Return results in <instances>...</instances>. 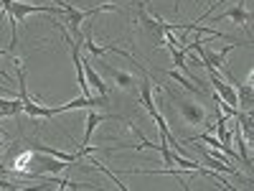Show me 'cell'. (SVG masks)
<instances>
[{
    "label": "cell",
    "instance_id": "cell-12",
    "mask_svg": "<svg viewBox=\"0 0 254 191\" xmlns=\"http://www.w3.org/2000/svg\"><path fill=\"white\" fill-rule=\"evenodd\" d=\"M221 3H226V0H214V5H211V8H208V10H206V13H203V15H201V18H198V20H206V18H208V15H211V10H214V8H216V5H221Z\"/></svg>",
    "mask_w": 254,
    "mask_h": 191
},
{
    "label": "cell",
    "instance_id": "cell-13",
    "mask_svg": "<svg viewBox=\"0 0 254 191\" xmlns=\"http://www.w3.org/2000/svg\"><path fill=\"white\" fill-rule=\"evenodd\" d=\"M0 158H3V135H0Z\"/></svg>",
    "mask_w": 254,
    "mask_h": 191
},
{
    "label": "cell",
    "instance_id": "cell-14",
    "mask_svg": "<svg viewBox=\"0 0 254 191\" xmlns=\"http://www.w3.org/2000/svg\"><path fill=\"white\" fill-rule=\"evenodd\" d=\"M178 5H181V0H176V10H178Z\"/></svg>",
    "mask_w": 254,
    "mask_h": 191
},
{
    "label": "cell",
    "instance_id": "cell-10",
    "mask_svg": "<svg viewBox=\"0 0 254 191\" xmlns=\"http://www.w3.org/2000/svg\"><path fill=\"white\" fill-rule=\"evenodd\" d=\"M168 77H171V79H176V82L181 84L183 90H188V92H193V95H198V97L203 95V90H201V87H196V84H190V82H183V77H181L178 72H168Z\"/></svg>",
    "mask_w": 254,
    "mask_h": 191
},
{
    "label": "cell",
    "instance_id": "cell-1",
    "mask_svg": "<svg viewBox=\"0 0 254 191\" xmlns=\"http://www.w3.org/2000/svg\"><path fill=\"white\" fill-rule=\"evenodd\" d=\"M0 8H3L10 23V51L18 44V20H26L31 13H54L64 18V8L59 5H31V3H20V0H0Z\"/></svg>",
    "mask_w": 254,
    "mask_h": 191
},
{
    "label": "cell",
    "instance_id": "cell-8",
    "mask_svg": "<svg viewBox=\"0 0 254 191\" xmlns=\"http://www.w3.org/2000/svg\"><path fill=\"white\" fill-rule=\"evenodd\" d=\"M224 18H231V20H234V23H239V26H247V23H249V13L244 10V5H237V8L226 10V13L219 15L216 20H224Z\"/></svg>",
    "mask_w": 254,
    "mask_h": 191
},
{
    "label": "cell",
    "instance_id": "cell-5",
    "mask_svg": "<svg viewBox=\"0 0 254 191\" xmlns=\"http://www.w3.org/2000/svg\"><path fill=\"white\" fill-rule=\"evenodd\" d=\"M104 69H107V74L115 79V84L120 90H125V92H132L135 90V84H137V79L130 74V72H120V69H115V67H107V64H102Z\"/></svg>",
    "mask_w": 254,
    "mask_h": 191
},
{
    "label": "cell",
    "instance_id": "cell-3",
    "mask_svg": "<svg viewBox=\"0 0 254 191\" xmlns=\"http://www.w3.org/2000/svg\"><path fill=\"white\" fill-rule=\"evenodd\" d=\"M33 161L38 163V171H36V176H38V179H44L46 174L66 171V168H71V166H74V163H69V161L54 158V156H49V153H36V151H33Z\"/></svg>",
    "mask_w": 254,
    "mask_h": 191
},
{
    "label": "cell",
    "instance_id": "cell-4",
    "mask_svg": "<svg viewBox=\"0 0 254 191\" xmlns=\"http://www.w3.org/2000/svg\"><path fill=\"white\" fill-rule=\"evenodd\" d=\"M140 104L145 107V112L155 117L158 115V107H155V102H153V84H150V77L145 74L142 69V82H140Z\"/></svg>",
    "mask_w": 254,
    "mask_h": 191
},
{
    "label": "cell",
    "instance_id": "cell-7",
    "mask_svg": "<svg viewBox=\"0 0 254 191\" xmlns=\"http://www.w3.org/2000/svg\"><path fill=\"white\" fill-rule=\"evenodd\" d=\"M104 120H107V115H99V112H94V110L87 112V130H84V138H81V148L89 145V140H92V135H94V130H97V125L104 122Z\"/></svg>",
    "mask_w": 254,
    "mask_h": 191
},
{
    "label": "cell",
    "instance_id": "cell-11",
    "mask_svg": "<svg viewBox=\"0 0 254 191\" xmlns=\"http://www.w3.org/2000/svg\"><path fill=\"white\" fill-rule=\"evenodd\" d=\"M231 143H237V151H239V156L244 158V163L252 168V161H249V153H247V145H244V140H242V130H237V135L231 138Z\"/></svg>",
    "mask_w": 254,
    "mask_h": 191
},
{
    "label": "cell",
    "instance_id": "cell-2",
    "mask_svg": "<svg viewBox=\"0 0 254 191\" xmlns=\"http://www.w3.org/2000/svg\"><path fill=\"white\" fill-rule=\"evenodd\" d=\"M171 97H173L176 110L183 115V122H186V125H201V122L206 120V110L201 107V104L190 102V99H186V97H176V95H171Z\"/></svg>",
    "mask_w": 254,
    "mask_h": 191
},
{
    "label": "cell",
    "instance_id": "cell-9",
    "mask_svg": "<svg viewBox=\"0 0 254 191\" xmlns=\"http://www.w3.org/2000/svg\"><path fill=\"white\" fill-rule=\"evenodd\" d=\"M89 163H92V166H97V168H99V171H102L104 176H107V179H110V181H112V184H115L117 189H122V191H127V186L122 184V179H120L117 174H112V171H110V168H104V166H102V163H99L97 158H89Z\"/></svg>",
    "mask_w": 254,
    "mask_h": 191
},
{
    "label": "cell",
    "instance_id": "cell-6",
    "mask_svg": "<svg viewBox=\"0 0 254 191\" xmlns=\"http://www.w3.org/2000/svg\"><path fill=\"white\" fill-rule=\"evenodd\" d=\"M84 61V77H87V84L97 92V95H107V84L102 82V77L94 72V67H92V61L89 59H81Z\"/></svg>",
    "mask_w": 254,
    "mask_h": 191
},
{
    "label": "cell",
    "instance_id": "cell-15",
    "mask_svg": "<svg viewBox=\"0 0 254 191\" xmlns=\"http://www.w3.org/2000/svg\"><path fill=\"white\" fill-rule=\"evenodd\" d=\"M0 56H5V51H3V49H0Z\"/></svg>",
    "mask_w": 254,
    "mask_h": 191
}]
</instances>
